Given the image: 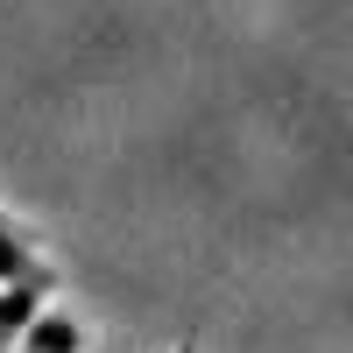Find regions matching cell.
<instances>
[{
  "instance_id": "cell-1",
  "label": "cell",
  "mask_w": 353,
  "mask_h": 353,
  "mask_svg": "<svg viewBox=\"0 0 353 353\" xmlns=\"http://www.w3.org/2000/svg\"><path fill=\"white\" fill-rule=\"evenodd\" d=\"M0 290H57V269L28 248L14 219H0Z\"/></svg>"
},
{
  "instance_id": "cell-2",
  "label": "cell",
  "mask_w": 353,
  "mask_h": 353,
  "mask_svg": "<svg viewBox=\"0 0 353 353\" xmlns=\"http://www.w3.org/2000/svg\"><path fill=\"white\" fill-rule=\"evenodd\" d=\"M14 353H85V325H78L71 311L43 304L36 318H28V332L14 339Z\"/></svg>"
},
{
  "instance_id": "cell-3",
  "label": "cell",
  "mask_w": 353,
  "mask_h": 353,
  "mask_svg": "<svg viewBox=\"0 0 353 353\" xmlns=\"http://www.w3.org/2000/svg\"><path fill=\"white\" fill-rule=\"evenodd\" d=\"M50 304V290H0V353H14V339L28 332V318Z\"/></svg>"
},
{
  "instance_id": "cell-4",
  "label": "cell",
  "mask_w": 353,
  "mask_h": 353,
  "mask_svg": "<svg viewBox=\"0 0 353 353\" xmlns=\"http://www.w3.org/2000/svg\"><path fill=\"white\" fill-rule=\"evenodd\" d=\"M176 353H198V339H176Z\"/></svg>"
}]
</instances>
